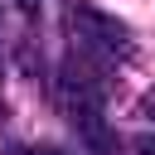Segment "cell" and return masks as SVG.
<instances>
[{
  "label": "cell",
  "instance_id": "obj_3",
  "mask_svg": "<svg viewBox=\"0 0 155 155\" xmlns=\"http://www.w3.org/2000/svg\"><path fill=\"white\" fill-rule=\"evenodd\" d=\"M131 150H136V155H155V136H136Z\"/></svg>",
  "mask_w": 155,
  "mask_h": 155
},
{
  "label": "cell",
  "instance_id": "obj_2",
  "mask_svg": "<svg viewBox=\"0 0 155 155\" xmlns=\"http://www.w3.org/2000/svg\"><path fill=\"white\" fill-rule=\"evenodd\" d=\"M136 116H140L145 126H155V87H145V92H140V102H136Z\"/></svg>",
  "mask_w": 155,
  "mask_h": 155
},
{
  "label": "cell",
  "instance_id": "obj_4",
  "mask_svg": "<svg viewBox=\"0 0 155 155\" xmlns=\"http://www.w3.org/2000/svg\"><path fill=\"white\" fill-rule=\"evenodd\" d=\"M19 155H63V150H48V145H44V150H19Z\"/></svg>",
  "mask_w": 155,
  "mask_h": 155
},
{
  "label": "cell",
  "instance_id": "obj_6",
  "mask_svg": "<svg viewBox=\"0 0 155 155\" xmlns=\"http://www.w3.org/2000/svg\"><path fill=\"white\" fill-rule=\"evenodd\" d=\"M0 82H5V58H0Z\"/></svg>",
  "mask_w": 155,
  "mask_h": 155
},
{
  "label": "cell",
  "instance_id": "obj_5",
  "mask_svg": "<svg viewBox=\"0 0 155 155\" xmlns=\"http://www.w3.org/2000/svg\"><path fill=\"white\" fill-rule=\"evenodd\" d=\"M15 5H19V10H34V5H44V0H15Z\"/></svg>",
  "mask_w": 155,
  "mask_h": 155
},
{
  "label": "cell",
  "instance_id": "obj_7",
  "mask_svg": "<svg viewBox=\"0 0 155 155\" xmlns=\"http://www.w3.org/2000/svg\"><path fill=\"white\" fill-rule=\"evenodd\" d=\"M0 126H5V107H0Z\"/></svg>",
  "mask_w": 155,
  "mask_h": 155
},
{
  "label": "cell",
  "instance_id": "obj_1",
  "mask_svg": "<svg viewBox=\"0 0 155 155\" xmlns=\"http://www.w3.org/2000/svg\"><path fill=\"white\" fill-rule=\"evenodd\" d=\"M68 24H73L78 48H82L87 58L116 63V58H131V53H136L131 24L116 19V15H107V10H97V5H87V0H73V5H68Z\"/></svg>",
  "mask_w": 155,
  "mask_h": 155
}]
</instances>
